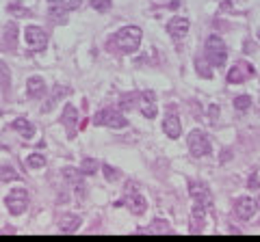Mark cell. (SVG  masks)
Listing matches in <instances>:
<instances>
[{"mask_svg": "<svg viewBox=\"0 0 260 242\" xmlns=\"http://www.w3.org/2000/svg\"><path fill=\"white\" fill-rule=\"evenodd\" d=\"M234 210H236V217L240 221H250L254 214H256L258 206H256V201H254L252 197H240L236 201V206H234Z\"/></svg>", "mask_w": 260, "mask_h": 242, "instance_id": "obj_9", "label": "cell"}, {"mask_svg": "<svg viewBox=\"0 0 260 242\" xmlns=\"http://www.w3.org/2000/svg\"><path fill=\"white\" fill-rule=\"evenodd\" d=\"M91 6L100 13H106L110 6H113V0H91Z\"/></svg>", "mask_w": 260, "mask_h": 242, "instance_id": "obj_23", "label": "cell"}, {"mask_svg": "<svg viewBox=\"0 0 260 242\" xmlns=\"http://www.w3.org/2000/svg\"><path fill=\"white\" fill-rule=\"evenodd\" d=\"M63 0H50V4H54V6H61Z\"/></svg>", "mask_w": 260, "mask_h": 242, "instance_id": "obj_30", "label": "cell"}, {"mask_svg": "<svg viewBox=\"0 0 260 242\" xmlns=\"http://www.w3.org/2000/svg\"><path fill=\"white\" fill-rule=\"evenodd\" d=\"M63 123L70 128V134H74V128H76V123H78V110L72 106V104H68L65 106V110H63Z\"/></svg>", "mask_w": 260, "mask_h": 242, "instance_id": "obj_14", "label": "cell"}, {"mask_svg": "<svg viewBox=\"0 0 260 242\" xmlns=\"http://www.w3.org/2000/svg\"><path fill=\"white\" fill-rule=\"evenodd\" d=\"M16 180H20V175L16 173V169L6 167V165L0 167V182H16Z\"/></svg>", "mask_w": 260, "mask_h": 242, "instance_id": "obj_19", "label": "cell"}, {"mask_svg": "<svg viewBox=\"0 0 260 242\" xmlns=\"http://www.w3.org/2000/svg\"><path fill=\"white\" fill-rule=\"evenodd\" d=\"M102 171H104V175H106V180H108V182L117 180V175H120V173H117V171H115V169L110 167V165H104V167H102Z\"/></svg>", "mask_w": 260, "mask_h": 242, "instance_id": "obj_27", "label": "cell"}, {"mask_svg": "<svg viewBox=\"0 0 260 242\" xmlns=\"http://www.w3.org/2000/svg\"><path fill=\"white\" fill-rule=\"evenodd\" d=\"M24 41L28 45L30 50H44L46 45H48V35L44 32V28H39V26H26L24 30Z\"/></svg>", "mask_w": 260, "mask_h": 242, "instance_id": "obj_6", "label": "cell"}, {"mask_svg": "<svg viewBox=\"0 0 260 242\" xmlns=\"http://www.w3.org/2000/svg\"><path fill=\"white\" fill-rule=\"evenodd\" d=\"M26 165L30 169H42L46 165V156L44 154H30L28 158H26Z\"/></svg>", "mask_w": 260, "mask_h": 242, "instance_id": "obj_21", "label": "cell"}, {"mask_svg": "<svg viewBox=\"0 0 260 242\" xmlns=\"http://www.w3.org/2000/svg\"><path fill=\"white\" fill-rule=\"evenodd\" d=\"M217 117H219V108L210 106V121H217Z\"/></svg>", "mask_w": 260, "mask_h": 242, "instance_id": "obj_29", "label": "cell"}, {"mask_svg": "<svg viewBox=\"0 0 260 242\" xmlns=\"http://www.w3.org/2000/svg\"><path fill=\"white\" fill-rule=\"evenodd\" d=\"M130 210H132L134 214H143V212H146V199H143L141 195H139V197H134V201L130 204Z\"/></svg>", "mask_w": 260, "mask_h": 242, "instance_id": "obj_24", "label": "cell"}, {"mask_svg": "<svg viewBox=\"0 0 260 242\" xmlns=\"http://www.w3.org/2000/svg\"><path fill=\"white\" fill-rule=\"evenodd\" d=\"M136 93H130V95H122V102H120V106L122 108H132L134 106V100H136Z\"/></svg>", "mask_w": 260, "mask_h": 242, "instance_id": "obj_25", "label": "cell"}, {"mask_svg": "<svg viewBox=\"0 0 260 242\" xmlns=\"http://www.w3.org/2000/svg\"><path fill=\"white\" fill-rule=\"evenodd\" d=\"M139 108H141V115L146 117V119H154L156 113H158L154 91H143V93L139 95Z\"/></svg>", "mask_w": 260, "mask_h": 242, "instance_id": "obj_8", "label": "cell"}, {"mask_svg": "<svg viewBox=\"0 0 260 242\" xmlns=\"http://www.w3.org/2000/svg\"><path fill=\"white\" fill-rule=\"evenodd\" d=\"M0 82H2L4 89H9V82H11V76L6 74V65L0 63Z\"/></svg>", "mask_w": 260, "mask_h": 242, "instance_id": "obj_26", "label": "cell"}, {"mask_svg": "<svg viewBox=\"0 0 260 242\" xmlns=\"http://www.w3.org/2000/svg\"><path fill=\"white\" fill-rule=\"evenodd\" d=\"M65 9H61V6H54V4H50V11H48V15H50V19L54 24H65L68 22V15H65Z\"/></svg>", "mask_w": 260, "mask_h": 242, "instance_id": "obj_17", "label": "cell"}, {"mask_svg": "<svg viewBox=\"0 0 260 242\" xmlns=\"http://www.w3.org/2000/svg\"><path fill=\"white\" fill-rule=\"evenodd\" d=\"M188 19L184 17V15H176V17H172L169 19V24H167V32L172 35L174 39H182L188 32Z\"/></svg>", "mask_w": 260, "mask_h": 242, "instance_id": "obj_10", "label": "cell"}, {"mask_svg": "<svg viewBox=\"0 0 260 242\" xmlns=\"http://www.w3.org/2000/svg\"><path fill=\"white\" fill-rule=\"evenodd\" d=\"M78 227H80V217L70 214V217L61 219V232L63 234H74V232H78Z\"/></svg>", "mask_w": 260, "mask_h": 242, "instance_id": "obj_15", "label": "cell"}, {"mask_svg": "<svg viewBox=\"0 0 260 242\" xmlns=\"http://www.w3.org/2000/svg\"><path fill=\"white\" fill-rule=\"evenodd\" d=\"M98 167H100V165H98L94 158H84V160L80 162V173H82V175H94V173L98 171Z\"/></svg>", "mask_w": 260, "mask_h": 242, "instance_id": "obj_20", "label": "cell"}, {"mask_svg": "<svg viewBox=\"0 0 260 242\" xmlns=\"http://www.w3.org/2000/svg\"><path fill=\"white\" fill-rule=\"evenodd\" d=\"M191 197L198 201V204L206 206V208L212 204V197H210V193H208V188L204 184H198V182H193L191 184Z\"/></svg>", "mask_w": 260, "mask_h": 242, "instance_id": "obj_12", "label": "cell"}, {"mask_svg": "<svg viewBox=\"0 0 260 242\" xmlns=\"http://www.w3.org/2000/svg\"><path fill=\"white\" fill-rule=\"evenodd\" d=\"M188 149H191V154L195 158L208 156L210 154V141H208V136L202 132V130H193V132L188 134Z\"/></svg>", "mask_w": 260, "mask_h": 242, "instance_id": "obj_5", "label": "cell"}, {"mask_svg": "<svg viewBox=\"0 0 260 242\" xmlns=\"http://www.w3.org/2000/svg\"><path fill=\"white\" fill-rule=\"evenodd\" d=\"M44 91H46V82H44L42 76H32V78H28V82H26V93H28L30 97L44 95Z\"/></svg>", "mask_w": 260, "mask_h": 242, "instance_id": "obj_13", "label": "cell"}, {"mask_svg": "<svg viewBox=\"0 0 260 242\" xmlns=\"http://www.w3.org/2000/svg\"><path fill=\"white\" fill-rule=\"evenodd\" d=\"M252 106V97L250 95H238L236 100H234V108L236 110H247Z\"/></svg>", "mask_w": 260, "mask_h": 242, "instance_id": "obj_22", "label": "cell"}, {"mask_svg": "<svg viewBox=\"0 0 260 242\" xmlns=\"http://www.w3.org/2000/svg\"><path fill=\"white\" fill-rule=\"evenodd\" d=\"M141 37H143V32L139 26H124L115 35V45L122 52H134L141 45Z\"/></svg>", "mask_w": 260, "mask_h": 242, "instance_id": "obj_1", "label": "cell"}, {"mask_svg": "<svg viewBox=\"0 0 260 242\" xmlns=\"http://www.w3.org/2000/svg\"><path fill=\"white\" fill-rule=\"evenodd\" d=\"M70 93V87H56L54 89V93H52V97L48 100V104H46V106L42 108L44 113H48V110H52V106H54V104L58 102V97H63V95H68Z\"/></svg>", "mask_w": 260, "mask_h": 242, "instance_id": "obj_18", "label": "cell"}, {"mask_svg": "<svg viewBox=\"0 0 260 242\" xmlns=\"http://www.w3.org/2000/svg\"><path fill=\"white\" fill-rule=\"evenodd\" d=\"M254 74H256V69H254L252 63L238 61L230 71H228V82H230V84H238V82L247 80V78H252Z\"/></svg>", "mask_w": 260, "mask_h": 242, "instance_id": "obj_7", "label": "cell"}, {"mask_svg": "<svg viewBox=\"0 0 260 242\" xmlns=\"http://www.w3.org/2000/svg\"><path fill=\"white\" fill-rule=\"evenodd\" d=\"M162 132H165L169 139H178L180 132H182V123L178 119V115H174V113H169L165 117V121H162Z\"/></svg>", "mask_w": 260, "mask_h": 242, "instance_id": "obj_11", "label": "cell"}, {"mask_svg": "<svg viewBox=\"0 0 260 242\" xmlns=\"http://www.w3.org/2000/svg\"><path fill=\"white\" fill-rule=\"evenodd\" d=\"M94 123L96 126H108V128H126L128 119L113 108H104V110H100V113H96Z\"/></svg>", "mask_w": 260, "mask_h": 242, "instance_id": "obj_4", "label": "cell"}, {"mask_svg": "<svg viewBox=\"0 0 260 242\" xmlns=\"http://www.w3.org/2000/svg\"><path fill=\"white\" fill-rule=\"evenodd\" d=\"M256 206H258V210H260V197H258V201H256Z\"/></svg>", "mask_w": 260, "mask_h": 242, "instance_id": "obj_31", "label": "cell"}, {"mask_svg": "<svg viewBox=\"0 0 260 242\" xmlns=\"http://www.w3.org/2000/svg\"><path fill=\"white\" fill-rule=\"evenodd\" d=\"M206 58L212 67H224L228 61V48L224 43V39L219 35H210L206 39Z\"/></svg>", "mask_w": 260, "mask_h": 242, "instance_id": "obj_2", "label": "cell"}, {"mask_svg": "<svg viewBox=\"0 0 260 242\" xmlns=\"http://www.w3.org/2000/svg\"><path fill=\"white\" fill-rule=\"evenodd\" d=\"M11 128L18 130V132L22 134V136H26V139H32V136H35V128H32V123L26 121V119H16Z\"/></svg>", "mask_w": 260, "mask_h": 242, "instance_id": "obj_16", "label": "cell"}, {"mask_svg": "<svg viewBox=\"0 0 260 242\" xmlns=\"http://www.w3.org/2000/svg\"><path fill=\"white\" fill-rule=\"evenodd\" d=\"M63 175H65L68 180H76V171H74V169H65Z\"/></svg>", "mask_w": 260, "mask_h": 242, "instance_id": "obj_28", "label": "cell"}, {"mask_svg": "<svg viewBox=\"0 0 260 242\" xmlns=\"http://www.w3.org/2000/svg\"><path fill=\"white\" fill-rule=\"evenodd\" d=\"M4 204L13 217H20V214H24L26 208H28V193H26L24 188H13V191L6 195Z\"/></svg>", "mask_w": 260, "mask_h": 242, "instance_id": "obj_3", "label": "cell"}]
</instances>
